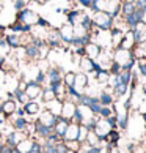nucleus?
<instances>
[{
	"mask_svg": "<svg viewBox=\"0 0 146 153\" xmlns=\"http://www.w3.org/2000/svg\"><path fill=\"white\" fill-rule=\"evenodd\" d=\"M109 2L110 0H93V5H91L90 10H91L93 13H96V11H105V13H107Z\"/></svg>",
	"mask_w": 146,
	"mask_h": 153,
	"instance_id": "393cba45",
	"label": "nucleus"
},
{
	"mask_svg": "<svg viewBox=\"0 0 146 153\" xmlns=\"http://www.w3.org/2000/svg\"><path fill=\"white\" fill-rule=\"evenodd\" d=\"M77 133H79V125L76 123H69L68 125V129L63 136L61 140H77Z\"/></svg>",
	"mask_w": 146,
	"mask_h": 153,
	"instance_id": "b1692460",
	"label": "nucleus"
},
{
	"mask_svg": "<svg viewBox=\"0 0 146 153\" xmlns=\"http://www.w3.org/2000/svg\"><path fill=\"white\" fill-rule=\"evenodd\" d=\"M10 153H21V152H19L18 149H16V147H13V149L10 150Z\"/></svg>",
	"mask_w": 146,
	"mask_h": 153,
	"instance_id": "49530a36",
	"label": "nucleus"
},
{
	"mask_svg": "<svg viewBox=\"0 0 146 153\" xmlns=\"http://www.w3.org/2000/svg\"><path fill=\"white\" fill-rule=\"evenodd\" d=\"M36 120H38L39 123H43V125H46V126H49V128H54L55 123H57V120H58V117H55L54 114H50L49 111L43 109L41 112H39V115L36 117Z\"/></svg>",
	"mask_w": 146,
	"mask_h": 153,
	"instance_id": "9d476101",
	"label": "nucleus"
},
{
	"mask_svg": "<svg viewBox=\"0 0 146 153\" xmlns=\"http://www.w3.org/2000/svg\"><path fill=\"white\" fill-rule=\"evenodd\" d=\"M66 153H77V152H72V150H68V152H66Z\"/></svg>",
	"mask_w": 146,
	"mask_h": 153,
	"instance_id": "3c124183",
	"label": "nucleus"
},
{
	"mask_svg": "<svg viewBox=\"0 0 146 153\" xmlns=\"http://www.w3.org/2000/svg\"><path fill=\"white\" fill-rule=\"evenodd\" d=\"M134 11H135V3H124V2H121V18L131 16Z\"/></svg>",
	"mask_w": 146,
	"mask_h": 153,
	"instance_id": "c85d7f7f",
	"label": "nucleus"
},
{
	"mask_svg": "<svg viewBox=\"0 0 146 153\" xmlns=\"http://www.w3.org/2000/svg\"><path fill=\"white\" fill-rule=\"evenodd\" d=\"M91 21H93L94 29L105 30V32H109L112 27H113V22H115L113 18H112L109 13H105V11H96V13H93Z\"/></svg>",
	"mask_w": 146,
	"mask_h": 153,
	"instance_id": "f03ea898",
	"label": "nucleus"
},
{
	"mask_svg": "<svg viewBox=\"0 0 146 153\" xmlns=\"http://www.w3.org/2000/svg\"><path fill=\"white\" fill-rule=\"evenodd\" d=\"M85 16V11H80V10H69L66 11V19H68V24L69 25H79Z\"/></svg>",
	"mask_w": 146,
	"mask_h": 153,
	"instance_id": "4468645a",
	"label": "nucleus"
},
{
	"mask_svg": "<svg viewBox=\"0 0 146 153\" xmlns=\"http://www.w3.org/2000/svg\"><path fill=\"white\" fill-rule=\"evenodd\" d=\"M142 118H143V122H145V125H146V112H143V114H142Z\"/></svg>",
	"mask_w": 146,
	"mask_h": 153,
	"instance_id": "8fccbe9b",
	"label": "nucleus"
},
{
	"mask_svg": "<svg viewBox=\"0 0 146 153\" xmlns=\"http://www.w3.org/2000/svg\"><path fill=\"white\" fill-rule=\"evenodd\" d=\"M142 22H143V24L146 25V8L142 11Z\"/></svg>",
	"mask_w": 146,
	"mask_h": 153,
	"instance_id": "c03bdc74",
	"label": "nucleus"
},
{
	"mask_svg": "<svg viewBox=\"0 0 146 153\" xmlns=\"http://www.w3.org/2000/svg\"><path fill=\"white\" fill-rule=\"evenodd\" d=\"M10 30L16 33V35H25V33H30L32 32V27L27 25V24H22L19 21H14L13 24L10 25Z\"/></svg>",
	"mask_w": 146,
	"mask_h": 153,
	"instance_id": "aec40b11",
	"label": "nucleus"
},
{
	"mask_svg": "<svg viewBox=\"0 0 146 153\" xmlns=\"http://www.w3.org/2000/svg\"><path fill=\"white\" fill-rule=\"evenodd\" d=\"M112 60L120 65L121 70H124V71H134V66L137 63V60L134 59V55H132V51H127V49H123V48L113 49V52H112Z\"/></svg>",
	"mask_w": 146,
	"mask_h": 153,
	"instance_id": "f257e3e1",
	"label": "nucleus"
},
{
	"mask_svg": "<svg viewBox=\"0 0 146 153\" xmlns=\"http://www.w3.org/2000/svg\"><path fill=\"white\" fill-rule=\"evenodd\" d=\"M58 32H60L61 43L66 44V46H69V43L72 41V39H74V27L69 25L68 22H66L65 25H61L60 29H58Z\"/></svg>",
	"mask_w": 146,
	"mask_h": 153,
	"instance_id": "0eeeda50",
	"label": "nucleus"
},
{
	"mask_svg": "<svg viewBox=\"0 0 146 153\" xmlns=\"http://www.w3.org/2000/svg\"><path fill=\"white\" fill-rule=\"evenodd\" d=\"M7 68V57L5 55H0V71H3Z\"/></svg>",
	"mask_w": 146,
	"mask_h": 153,
	"instance_id": "79ce46f5",
	"label": "nucleus"
},
{
	"mask_svg": "<svg viewBox=\"0 0 146 153\" xmlns=\"http://www.w3.org/2000/svg\"><path fill=\"white\" fill-rule=\"evenodd\" d=\"M14 115H16V117H27L24 107H18V109H16V112H14Z\"/></svg>",
	"mask_w": 146,
	"mask_h": 153,
	"instance_id": "37998d69",
	"label": "nucleus"
},
{
	"mask_svg": "<svg viewBox=\"0 0 146 153\" xmlns=\"http://www.w3.org/2000/svg\"><path fill=\"white\" fill-rule=\"evenodd\" d=\"M22 49H24L25 57L29 59L30 62H33V60H39V48L35 46L33 43H29L25 48H22Z\"/></svg>",
	"mask_w": 146,
	"mask_h": 153,
	"instance_id": "6ab92c4d",
	"label": "nucleus"
},
{
	"mask_svg": "<svg viewBox=\"0 0 146 153\" xmlns=\"http://www.w3.org/2000/svg\"><path fill=\"white\" fill-rule=\"evenodd\" d=\"M88 82H90V76L85 73H76V79H74V87L79 93H83L88 88Z\"/></svg>",
	"mask_w": 146,
	"mask_h": 153,
	"instance_id": "423d86ee",
	"label": "nucleus"
},
{
	"mask_svg": "<svg viewBox=\"0 0 146 153\" xmlns=\"http://www.w3.org/2000/svg\"><path fill=\"white\" fill-rule=\"evenodd\" d=\"M76 109H77V104L72 103V101H69V100H66V101H63V107H61L60 117L65 118V120H68V122H71V118L74 117V114H76Z\"/></svg>",
	"mask_w": 146,
	"mask_h": 153,
	"instance_id": "1a4fd4ad",
	"label": "nucleus"
},
{
	"mask_svg": "<svg viewBox=\"0 0 146 153\" xmlns=\"http://www.w3.org/2000/svg\"><path fill=\"white\" fill-rule=\"evenodd\" d=\"M10 118H11V128H13L14 131L25 133V129H27V126H29V123H30L29 117H16V115H13Z\"/></svg>",
	"mask_w": 146,
	"mask_h": 153,
	"instance_id": "f8f14e48",
	"label": "nucleus"
},
{
	"mask_svg": "<svg viewBox=\"0 0 146 153\" xmlns=\"http://www.w3.org/2000/svg\"><path fill=\"white\" fill-rule=\"evenodd\" d=\"M85 142L88 145H91V147H101V140H99V137L96 136V133H94V131H88V136H87Z\"/></svg>",
	"mask_w": 146,
	"mask_h": 153,
	"instance_id": "2f4dec72",
	"label": "nucleus"
},
{
	"mask_svg": "<svg viewBox=\"0 0 146 153\" xmlns=\"http://www.w3.org/2000/svg\"><path fill=\"white\" fill-rule=\"evenodd\" d=\"M121 2H124V3H135L137 0H121Z\"/></svg>",
	"mask_w": 146,
	"mask_h": 153,
	"instance_id": "de8ad7c7",
	"label": "nucleus"
},
{
	"mask_svg": "<svg viewBox=\"0 0 146 153\" xmlns=\"http://www.w3.org/2000/svg\"><path fill=\"white\" fill-rule=\"evenodd\" d=\"M113 115H116V106L112 104V106H102V107H101L98 117H101V118H109V117H113Z\"/></svg>",
	"mask_w": 146,
	"mask_h": 153,
	"instance_id": "a878e982",
	"label": "nucleus"
},
{
	"mask_svg": "<svg viewBox=\"0 0 146 153\" xmlns=\"http://www.w3.org/2000/svg\"><path fill=\"white\" fill-rule=\"evenodd\" d=\"M55 150H57V153H66V152H68V147L65 145L63 140H60V142L55 145Z\"/></svg>",
	"mask_w": 146,
	"mask_h": 153,
	"instance_id": "ea45409f",
	"label": "nucleus"
},
{
	"mask_svg": "<svg viewBox=\"0 0 146 153\" xmlns=\"http://www.w3.org/2000/svg\"><path fill=\"white\" fill-rule=\"evenodd\" d=\"M16 109H18V103H16V100H3L2 115L5 117V120H10V117L14 115Z\"/></svg>",
	"mask_w": 146,
	"mask_h": 153,
	"instance_id": "dca6fc26",
	"label": "nucleus"
},
{
	"mask_svg": "<svg viewBox=\"0 0 146 153\" xmlns=\"http://www.w3.org/2000/svg\"><path fill=\"white\" fill-rule=\"evenodd\" d=\"M74 79H76V73L74 71H66L63 74V84L65 87H72L74 85Z\"/></svg>",
	"mask_w": 146,
	"mask_h": 153,
	"instance_id": "473e14b6",
	"label": "nucleus"
},
{
	"mask_svg": "<svg viewBox=\"0 0 146 153\" xmlns=\"http://www.w3.org/2000/svg\"><path fill=\"white\" fill-rule=\"evenodd\" d=\"M39 18H41V16L30 8H24L22 11H18V14H16V21L22 22V24H27L30 27H35L38 24Z\"/></svg>",
	"mask_w": 146,
	"mask_h": 153,
	"instance_id": "7ed1b4c3",
	"label": "nucleus"
},
{
	"mask_svg": "<svg viewBox=\"0 0 146 153\" xmlns=\"http://www.w3.org/2000/svg\"><path fill=\"white\" fill-rule=\"evenodd\" d=\"M76 2L80 5V7H83V8H91V5H93V0H76Z\"/></svg>",
	"mask_w": 146,
	"mask_h": 153,
	"instance_id": "a19ab883",
	"label": "nucleus"
},
{
	"mask_svg": "<svg viewBox=\"0 0 146 153\" xmlns=\"http://www.w3.org/2000/svg\"><path fill=\"white\" fill-rule=\"evenodd\" d=\"M60 140H61V139L58 137L57 134H52V136H49L47 139H44L41 144H43V145H46V147H55V145L60 142Z\"/></svg>",
	"mask_w": 146,
	"mask_h": 153,
	"instance_id": "72a5a7b5",
	"label": "nucleus"
},
{
	"mask_svg": "<svg viewBox=\"0 0 146 153\" xmlns=\"http://www.w3.org/2000/svg\"><path fill=\"white\" fill-rule=\"evenodd\" d=\"M65 142V145L68 147V150H72V152H80V142H79V140H63Z\"/></svg>",
	"mask_w": 146,
	"mask_h": 153,
	"instance_id": "c9c22d12",
	"label": "nucleus"
},
{
	"mask_svg": "<svg viewBox=\"0 0 146 153\" xmlns=\"http://www.w3.org/2000/svg\"><path fill=\"white\" fill-rule=\"evenodd\" d=\"M83 51H85V57L91 59V60H96L101 55V52H102V48H101L99 44H96L94 41H90L88 44L83 46Z\"/></svg>",
	"mask_w": 146,
	"mask_h": 153,
	"instance_id": "9b49d317",
	"label": "nucleus"
},
{
	"mask_svg": "<svg viewBox=\"0 0 146 153\" xmlns=\"http://www.w3.org/2000/svg\"><path fill=\"white\" fill-rule=\"evenodd\" d=\"M79 66H80V71L90 74V73H94V60L88 59V57H82L79 60Z\"/></svg>",
	"mask_w": 146,
	"mask_h": 153,
	"instance_id": "5701e85b",
	"label": "nucleus"
},
{
	"mask_svg": "<svg viewBox=\"0 0 146 153\" xmlns=\"http://www.w3.org/2000/svg\"><path fill=\"white\" fill-rule=\"evenodd\" d=\"M142 11H143V10L135 8V11H134L131 16H126V18H123L129 30H135L137 25L140 24V22H142Z\"/></svg>",
	"mask_w": 146,
	"mask_h": 153,
	"instance_id": "6e6552de",
	"label": "nucleus"
},
{
	"mask_svg": "<svg viewBox=\"0 0 146 153\" xmlns=\"http://www.w3.org/2000/svg\"><path fill=\"white\" fill-rule=\"evenodd\" d=\"M2 109H3V100H0V114H2Z\"/></svg>",
	"mask_w": 146,
	"mask_h": 153,
	"instance_id": "09e8293b",
	"label": "nucleus"
},
{
	"mask_svg": "<svg viewBox=\"0 0 146 153\" xmlns=\"http://www.w3.org/2000/svg\"><path fill=\"white\" fill-rule=\"evenodd\" d=\"M27 137L25 133H21V131H14V129H11L8 134H5V144L10 145V147H18L19 142H22Z\"/></svg>",
	"mask_w": 146,
	"mask_h": 153,
	"instance_id": "39448f33",
	"label": "nucleus"
},
{
	"mask_svg": "<svg viewBox=\"0 0 146 153\" xmlns=\"http://www.w3.org/2000/svg\"><path fill=\"white\" fill-rule=\"evenodd\" d=\"M120 48L127 49V51H132L134 48H135V39H134L132 30H127V32L124 33V36H123V41H121V44H120Z\"/></svg>",
	"mask_w": 146,
	"mask_h": 153,
	"instance_id": "4be33fe9",
	"label": "nucleus"
},
{
	"mask_svg": "<svg viewBox=\"0 0 146 153\" xmlns=\"http://www.w3.org/2000/svg\"><path fill=\"white\" fill-rule=\"evenodd\" d=\"M32 144H33V139H32V137H25L22 142H19V145L16 147V149H18L21 153H29Z\"/></svg>",
	"mask_w": 146,
	"mask_h": 153,
	"instance_id": "7c9ffc66",
	"label": "nucleus"
},
{
	"mask_svg": "<svg viewBox=\"0 0 146 153\" xmlns=\"http://www.w3.org/2000/svg\"><path fill=\"white\" fill-rule=\"evenodd\" d=\"M7 54H10V46L7 44V41H5V38L0 39V55H5L7 57Z\"/></svg>",
	"mask_w": 146,
	"mask_h": 153,
	"instance_id": "4c0bfd02",
	"label": "nucleus"
},
{
	"mask_svg": "<svg viewBox=\"0 0 146 153\" xmlns=\"http://www.w3.org/2000/svg\"><path fill=\"white\" fill-rule=\"evenodd\" d=\"M3 145H5V140L0 137V152H2V149H3Z\"/></svg>",
	"mask_w": 146,
	"mask_h": 153,
	"instance_id": "a18cd8bd",
	"label": "nucleus"
},
{
	"mask_svg": "<svg viewBox=\"0 0 146 153\" xmlns=\"http://www.w3.org/2000/svg\"><path fill=\"white\" fill-rule=\"evenodd\" d=\"M87 136H88V129L83 126V125H79V133H77V140L80 144H83L87 140Z\"/></svg>",
	"mask_w": 146,
	"mask_h": 153,
	"instance_id": "f704fd0d",
	"label": "nucleus"
},
{
	"mask_svg": "<svg viewBox=\"0 0 146 153\" xmlns=\"http://www.w3.org/2000/svg\"><path fill=\"white\" fill-rule=\"evenodd\" d=\"M63 70H61L60 66H54V65H50L49 66V70L46 71V81L49 82V85L50 84H57V82H63Z\"/></svg>",
	"mask_w": 146,
	"mask_h": 153,
	"instance_id": "20e7f679",
	"label": "nucleus"
},
{
	"mask_svg": "<svg viewBox=\"0 0 146 153\" xmlns=\"http://www.w3.org/2000/svg\"><path fill=\"white\" fill-rule=\"evenodd\" d=\"M39 98H41L43 104H46V103H49V101L55 100V93L49 87H43V92H41V95H39Z\"/></svg>",
	"mask_w": 146,
	"mask_h": 153,
	"instance_id": "cd10ccee",
	"label": "nucleus"
},
{
	"mask_svg": "<svg viewBox=\"0 0 146 153\" xmlns=\"http://www.w3.org/2000/svg\"><path fill=\"white\" fill-rule=\"evenodd\" d=\"M71 122H68V120H65V118H61V117H58V120H57V123H55V126H54V134H57L60 139H63V136H65V133H66V129H68V125H69Z\"/></svg>",
	"mask_w": 146,
	"mask_h": 153,
	"instance_id": "412c9836",
	"label": "nucleus"
},
{
	"mask_svg": "<svg viewBox=\"0 0 146 153\" xmlns=\"http://www.w3.org/2000/svg\"><path fill=\"white\" fill-rule=\"evenodd\" d=\"M61 107H63V101H60V100H52V101H49V103L44 104V109L49 111L50 114H54L55 117H60Z\"/></svg>",
	"mask_w": 146,
	"mask_h": 153,
	"instance_id": "a211bd4d",
	"label": "nucleus"
},
{
	"mask_svg": "<svg viewBox=\"0 0 146 153\" xmlns=\"http://www.w3.org/2000/svg\"><path fill=\"white\" fill-rule=\"evenodd\" d=\"M94 79H96L98 84H107L109 79H110V73L107 70H101L94 74Z\"/></svg>",
	"mask_w": 146,
	"mask_h": 153,
	"instance_id": "c756f323",
	"label": "nucleus"
},
{
	"mask_svg": "<svg viewBox=\"0 0 146 153\" xmlns=\"http://www.w3.org/2000/svg\"><path fill=\"white\" fill-rule=\"evenodd\" d=\"M27 8V0H14V10L16 11H22Z\"/></svg>",
	"mask_w": 146,
	"mask_h": 153,
	"instance_id": "58836bf2",
	"label": "nucleus"
},
{
	"mask_svg": "<svg viewBox=\"0 0 146 153\" xmlns=\"http://www.w3.org/2000/svg\"><path fill=\"white\" fill-rule=\"evenodd\" d=\"M43 92V85H39L35 81H27V88H25V95L30 100H36L39 98V95Z\"/></svg>",
	"mask_w": 146,
	"mask_h": 153,
	"instance_id": "ddd939ff",
	"label": "nucleus"
},
{
	"mask_svg": "<svg viewBox=\"0 0 146 153\" xmlns=\"http://www.w3.org/2000/svg\"><path fill=\"white\" fill-rule=\"evenodd\" d=\"M98 100H99V103L101 106H112V104H115V96L113 93H112V90H101L99 95H98Z\"/></svg>",
	"mask_w": 146,
	"mask_h": 153,
	"instance_id": "f3484780",
	"label": "nucleus"
},
{
	"mask_svg": "<svg viewBox=\"0 0 146 153\" xmlns=\"http://www.w3.org/2000/svg\"><path fill=\"white\" fill-rule=\"evenodd\" d=\"M41 152H43V144L39 142L38 139H33V144L30 147L29 153H41Z\"/></svg>",
	"mask_w": 146,
	"mask_h": 153,
	"instance_id": "e433bc0d",
	"label": "nucleus"
},
{
	"mask_svg": "<svg viewBox=\"0 0 146 153\" xmlns=\"http://www.w3.org/2000/svg\"><path fill=\"white\" fill-rule=\"evenodd\" d=\"M22 107H24L25 115L29 117V118H32V117H38V115H39V112H41V104H39L36 100L29 101V103L24 104Z\"/></svg>",
	"mask_w": 146,
	"mask_h": 153,
	"instance_id": "2eb2a0df",
	"label": "nucleus"
},
{
	"mask_svg": "<svg viewBox=\"0 0 146 153\" xmlns=\"http://www.w3.org/2000/svg\"><path fill=\"white\" fill-rule=\"evenodd\" d=\"M105 142L110 147H116V144L120 142V131H118V129H112L107 134V137H105Z\"/></svg>",
	"mask_w": 146,
	"mask_h": 153,
	"instance_id": "bb28decb",
	"label": "nucleus"
},
{
	"mask_svg": "<svg viewBox=\"0 0 146 153\" xmlns=\"http://www.w3.org/2000/svg\"><path fill=\"white\" fill-rule=\"evenodd\" d=\"M145 62H146V59H145Z\"/></svg>",
	"mask_w": 146,
	"mask_h": 153,
	"instance_id": "603ef678",
	"label": "nucleus"
}]
</instances>
